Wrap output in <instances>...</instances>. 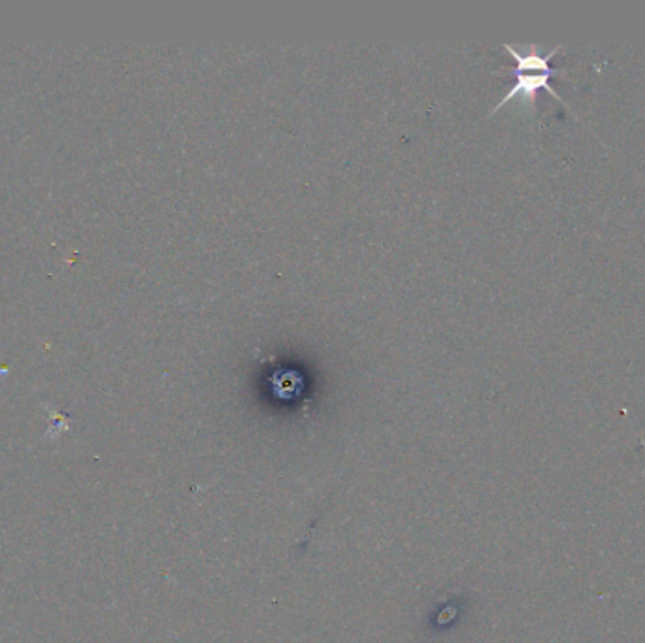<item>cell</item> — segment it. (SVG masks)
<instances>
[{"instance_id": "obj_1", "label": "cell", "mask_w": 645, "mask_h": 643, "mask_svg": "<svg viewBox=\"0 0 645 643\" xmlns=\"http://www.w3.org/2000/svg\"><path fill=\"white\" fill-rule=\"evenodd\" d=\"M534 74L530 72H525V70H519V72H513L515 74V83L510 87V91L500 99L497 106L493 108L491 114H495L497 110H500L506 102L515 99V97H521L529 104L530 108L534 110L536 108V97H538V91L546 89L547 93H551L553 97L557 100H561L564 104V100L561 99V95L549 85V78L553 76H561V74H566V70L563 68H547V70H532ZM566 106V104H564Z\"/></svg>"}]
</instances>
